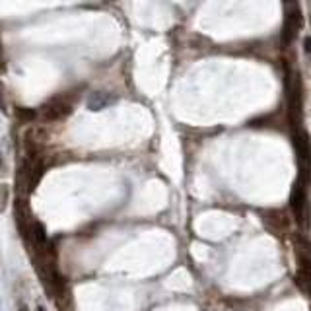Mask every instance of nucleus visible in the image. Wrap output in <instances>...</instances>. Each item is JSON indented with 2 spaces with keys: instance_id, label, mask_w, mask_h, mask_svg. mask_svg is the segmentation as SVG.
<instances>
[{
  "instance_id": "obj_11",
  "label": "nucleus",
  "mask_w": 311,
  "mask_h": 311,
  "mask_svg": "<svg viewBox=\"0 0 311 311\" xmlns=\"http://www.w3.org/2000/svg\"><path fill=\"white\" fill-rule=\"evenodd\" d=\"M0 165H2V156H0Z\"/></svg>"
},
{
  "instance_id": "obj_7",
  "label": "nucleus",
  "mask_w": 311,
  "mask_h": 311,
  "mask_svg": "<svg viewBox=\"0 0 311 311\" xmlns=\"http://www.w3.org/2000/svg\"><path fill=\"white\" fill-rule=\"evenodd\" d=\"M18 115H20V121H33L35 119V111L33 109H18Z\"/></svg>"
},
{
  "instance_id": "obj_10",
  "label": "nucleus",
  "mask_w": 311,
  "mask_h": 311,
  "mask_svg": "<svg viewBox=\"0 0 311 311\" xmlns=\"http://www.w3.org/2000/svg\"><path fill=\"white\" fill-rule=\"evenodd\" d=\"M37 311H45V309H43V307H41V305H39V307H37Z\"/></svg>"
},
{
  "instance_id": "obj_9",
  "label": "nucleus",
  "mask_w": 311,
  "mask_h": 311,
  "mask_svg": "<svg viewBox=\"0 0 311 311\" xmlns=\"http://www.w3.org/2000/svg\"><path fill=\"white\" fill-rule=\"evenodd\" d=\"M20 311H29V309H27L25 305H20Z\"/></svg>"
},
{
  "instance_id": "obj_4",
  "label": "nucleus",
  "mask_w": 311,
  "mask_h": 311,
  "mask_svg": "<svg viewBox=\"0 0 311 311\" xmlns=\"http://www.w3.org/2000/svg\"><path fill=\"white\" fill-rule=\"evenodd\" d=\"M299 27H301V14L296 6H292L286 12V18H284V27H282V45L288 47L292 45V41L298 35Z\"/></svg>"
},
{
  "instance_id": "obj_1",
  "label": "nucleus",
  "mask_w": 311,
  "mask_h": 311,
  "mask_svg": "<svg viewBox=\"0 0 311 311\" xmlns=\"http://www.w3.org/2000/svg\"><path fill=\"white\" fill-rule=\"evenodd\" d=\"M294 146L298 154L299 163V181H303L305 185L311 183V140L305 130H301L298 126H294Z\"/></svg>"
},
{
  "instance_id": "obj_12",
  "label": "nucleus",
  "mask_w": 311,
  "mask_h": 311,
  "mask_svg": "<svg viewBox=\"0 0 311 311\" xmlns=\"http://www.w3.org/2000/svg\"><path fill=\"white\" fill-rule=\"evenodd\" d=\"M309 18H311V16H309Z\"/></svg>"
},
{
  "instance_id": "obj_8",
  "label": "nucleus",
  "mask_w": 311,
  "mask_h": 311,
  "mask_svg": "<svg viewBox=\"0 0 311 311\" xmlns=\"http://www.w3.org/2000/svg\"><path fill=\"white\" fill-rule=\"evenodd\" d=\"M303 53L307 57H311V35H307V37L303 39Z\"/></svg>"
},
{
  "instance_id": "obj_2",
  "label": "nucleus",
  "mask_w": 311,
  "mask_h": 311,
  "mask_svg": "<svg viewBox=\"0 0 311 311\" xmlns=\"http://www.w3.org/2000/svg\"><path fill=\"white\" fill-rule=\"evenodd\" d=\"M286 100H288V117L292 126H298V119L301 117V78L294 74V70H286Z\"/></svg>"
},
{
  "instance_id": "obj_3",
  "label": "nucleus",
  "mask_w": 311,
  "mask_h": 311,
  "mask_svg": "<svg viewBox=\"0 0 311 311\" xmlns=\"http://www.w3.org/2000/svg\"><path fill=\"white\" fill-rule=\"evenodd\" d=\"M72 98L70 96H57V98H53L49 100L47 103H43V107L39 109V115H41V119L43 121H59V119H64V117H68L70 113H72Z\"/></svg>"
},
{
  "instance_id": "obj_6",
  "label": "nucleus",
  "mask_w": 311,
  "mask_h": 311,
  "mask_svg": "<svg viewBox=\"0 0 311 311\" xmlns=\"http://www.w3.org/2000/svg\"><path fill=\"white\" fill-rule=\"evenodd\" d=\"M8 195H10L8 187H6V185H0V212L6 208V202H8Z\"/></svg>"
},
{
  "instance_id": "obj_5",
  "label": "nucleus",
  "mask_w": 311,
  "mask_h": 311,
  "mask_svg": "<svg viewBox=\"0 0 311 311\" xmlns=\"http://www.w3.org/2000/svg\"><path fill=\"white\" fill-rule=\"evenodd\" d=\"M305 189H307V185L298 179V183H296L294 189H292V197H290V206H292L294 216L298 218V222H303L305 212H307V197H305Z\"/></svg>"
}]
</instances>
